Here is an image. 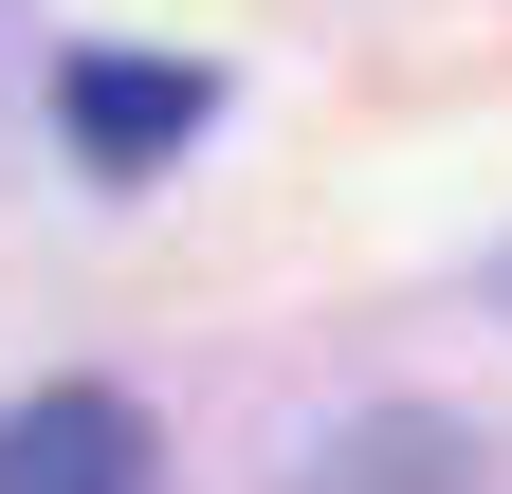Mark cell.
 Instances as JSON below:
<instances>
[{
    "mask_svg": "<svg viewBox=\"0 0 512 494\" xmlns=\"http://www.w3.org/2000/svg\"><path fill=\"white\" fill-rule=\"evenodd\" d=\"M0 494H165L147 403H110V385H37V403H0Z\"/></svg>",
    "mask_w": 512,
    "mask_h": 494,
    "instance_id": "obj_1",
    "label": "cell"
},
{
    "mask_svg": "<svg viewBox=\"0 0 512 494\" xmlns=\"http://www.w3.org/2000/svg\"><path fill=\"white\" fill-rule=\"evenodd\" d=\"M202 74H183V55H74V147L128 183V165H165V147H202Z\"/></svg>",
    "mask_w": 512,
    "mask_h": 494,
    "instance_id": "obj_2",
    "label": "cell"
}]
</instances>
